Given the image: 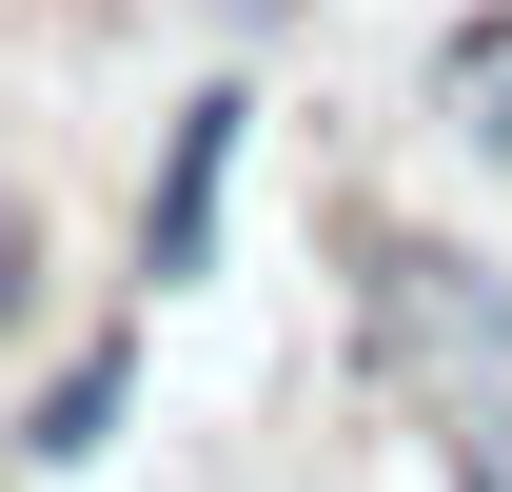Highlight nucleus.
Returning <instances> with one entry per match:
<instances>
[{"instance_id":"nucleus-5","label":"nucleus","mask_w":512,"mask_h":492,"mask_svg":"<svg viewBox=\"0 0 512 492\" xmlns=\"http://www.w3.org/2000/svg\"><path fill=\"white\" fill-rule=\"evenodd\" d=\"M40 296H60V237H40V197L0 178V335H40Z\"/></svg>"},{"instance_id":"nucleus-2","label":"nucleus","mask_w":512,"mask_h":492,"mask_svg":"<svg viewBox=\"0 0 512 492\" xmlns=\"http://www.w3.org/2000/svg\"><path fill=\"white\" fill-rule=\"evenodd\" d=\"M237 158H256V79H197L178 119H158V178H138V296H197V276H217Z\"/></svg>"},{"instance_id":"nucleus-6","label":"nucleus","mask_w":512,"mask_h":492,"mask_svg":"<svg viewBox=\"0 0 512 492\" xmlns=\"http://www.w3.org/2000/svg\"><path fill=\"white\" fill-rule=\"evenodd\" d=\"M473 158H493V178H512V60L473 79Z\"/></svg>"},{"instance_id":"nucleus-3","label":"nucleus","mask_w":512,"mask_h":492,"mask_svg":"<svg viewBox=\"0 0 512 492\" xmlns=\"http://www.w3.org/2000/svg\"><path fill=\"white\" fill-rule=\"evenodd\" d=\"M119 414H138V315H99V335L0 414V453H20V473H99V453H119Z\"/></svg>"},{"instance_id":"nucleus-1","label":"nucleus","mask_w":512,"mask_h":492,"mask_svg":"<svg viewBox=\"0 0 512 492\" xmlns=\"http://www.w3.org/2000/svg\"><path fill=\"white\" fill-rule=\"evenodd\" d=\"M355 355H375L414 414L493 394L512 374V276L473 237H434V217H355Z\"/></svg>"},{"instance_id":"nucleus-4","label":"nucleus","mask_w":512,"mask_h":492,"mask_svg":"<svg viewBox=\"0 0 512 492\" xmlns=\"http://www.w3.org/2000/svg\"><path fill=\"white\" fill-rule=\"evenodd\" d=\"M434 473H453V492H512V374H493V394H453V414H434Z\"/></svg>"}]
</instances>
